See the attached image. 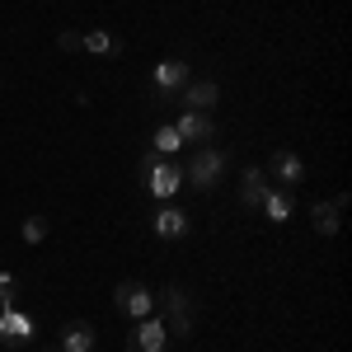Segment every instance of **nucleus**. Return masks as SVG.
Wrapping results in <instances>:
<instances>
[{
    "label": "nucleus",
    "instance_id": "obj_1",
    "mask_svg": "<svg viewBox=\"0 0 352 352\" xmlns=\"http://www.w3.org/2000/svg\"><path fill=\"white\" fill-rule=\"evenodd\" d=\"M226 164H230V160H226V151L202 146V151L188 160V169H184V184H188V188H197V192H212L221 179H226Z\"/></svg>",
    "mask_w": 352,
    "mask_h": 352
},
{
    "label": "nucleus",
    "instance_id": "obj_18",
    "mask_svg": "<svg viewBox=\"0 0 352 352\" xmlns=\"http://www.w3.org/2000/svg\"><path fill=\"white\" fill-rule=\"evenodd\" d=\"M19 235H24V244H43L47 240V217H24Z\"/></svg>",
    "mask_w": 352,
    "mask_h": 352
},
{
    "label": "nucleus",
    "instance_id": "obj_19",
    "mask_svg": "<svg viewBox=\"0 0 352 352\" xmlns=\"http://www.w3.org/2000/svg\"><path fill=\"white\" fill-rule=\"evenodd\" d=\"M56 47L61 52H80V33H56Z\"/></svg>",
    "mask_w": 352,
    "mask_h": 352
},
{
    "label": "nucleus",
    "instance_id": "obj_11",
    "mask_svg": "<svg viewBox=\"0 0 352 352\" xmlns=\"http://www.w3.org/2000/svg\"><path fill=\"white\" fill-rule=\"evenodd\" d=\"M263 174L282 179L287 188H296L300 179H305V160H300L296 151H272V155H268V169H263Z\"/></svg>",
    "mask_w": 352,
    "mask_h": 352
},
{
    "label": "nucleus",
    "instance_id": "obj_7",
    "mask_svg": "<svg viewBox=\"0 0 352 352\" xmlns=\"http://www.w3.org/2000/svg\"><path fill=\"white\" fill-rule=\"evenodd\" d=\"M146 188L155 192V197H164V202H169L174 192L184 188V169H179V164H169V160L160 155V160L146 169Z\"/></svg>",
    "mask_w": 352,
    "mask_h": 352
},
{
    "label": "nucleus",
    "instance_id": "obj_3",
    "mask_svg": "<svg viewBox=\"0 0 352 352\" xmlns=\"http://www.w3.org/2000/svg\"><path fill=\"white\" fill-rule=\"evenodd\" d=\"M192 76H188V61H155L151 66V94L160 99V104H169L184 85H188Z\"/></svg>",
    "mask_w": 352,
    "mask_h": 352
},
{
    "label": "nucleus",
    "instance_id": "obj_2",
    "mask_svg": "<svg viewBox=\"0 0 352 352\" xmlns=\"http://www.w3.org/2000/svg\"><path fill=\"white\" fill-rule=\"evenodd\" d=\"M164 315H169V324L174 329V338H192V329H197V300L184 292V287H164Z\"/></svg>",
    "mask_w": 352,
    "mask_h": 352
},
{
    "label": "nucleus",
    "instance_id": "obj_8",
    "mask_svg": "<svg viewBox=\"0 0 352 352\" xmlns=\"http://www.w3.org/2000/svg\"><path fill=\"white\" fill-rule=\"evenodd\" d=\"M28 338H33V320H28L19 305H5L0 310V343L5 348H24Z\"/></svg>",
    "mask_w": 352,
    "mask_h": 352
},
{
    "label": "nucleus",
    "instance_id": "obj_15",
    "mask_svg": "<svg viewBox=\"0 0 352 352\" xmlns=\"http://www.w3.org/2000/svg\"><path fill=\"white\" fill-rule=\"evenodd\" d=\"M94 324L89 320H76V324H66V333H61V352H94Z\"/></svg>",
    "mask_w": 352,
    "mask_h": 352
},
{
    "label": "nucleus",
    "instance_id": "obj_5",
    "mask_svg": "<svg viewBox=\"0 0 352 352\" xmlns=\"http://www.w3.org/2000/svg\"><path fill=\"white\" fill-rule=\"evenodd\" d=\"M164 343H169V329H164V320H136V329L127 333V352H164Z\"/></svg>",
    "mask_w": 352,
    "mask_h": 352
},
{
    "label": "nucleus",
    "instance_id": "obj_10",
    "mask_svg": "<svg viewBox=\"0 0 352 352\" xmlns=\"http://www.w3.org/2000/svg\"><path fill=\"white\" fill-rule=\"evenodd\" d=\"M217 99H221V85H217V80H188L184 89H179V104H184V113H207Z\"/></svg>",
    "mask_w": 352,
    "mask_h": 352
},
{
    "label": "nucleus",
    "instance_id": "obj_16",
    "mask_svg": "<svg viewBox=\"0 0 352 352\" xmlns=\"http://www.w3.org/2000/svg\"><path fill=\"white\" fill-rule=\"evenodd\" d=\"M258 212H268V221H272V226H287V221L296 217V197H292V188H287V192H268Z\"/></svg>",
    "mask_w": 352,
    "mask_h": 352
},
{
    "label": "nucleus",
    "instance_id": "obj_9",
    "mask_svg": "<svg viewBox=\"0 0 352 352\" xmlns=\"http://www.w3.org/2000/svg\"><path fill=\"white\" fill-rule=\"evenodd\" d=\"M151 230H155L160 240L174 244V240H184V235L192 230V221H188V212H184V207H160V212L151 217Z\"/></svg>",
    "mask_w": 352,
    "mask_h": 352
},
{
    "label": "nucleus",
    "instance_id": "obj_14",
    "mask_svg": "<svg viewBox=\"0 0 352 352\" xmlns=\"http://www.w3.org/2000/svg\"><path fill=\"white\" fill-rule=\"evenodd\" d=\"M268 174L263 169H244V179H240V202L244 207H263V197H268Z\"/></svg>",
    "mask_w": 352,
    "mask_h": 352
},
{
    "label": "nucleus",
    "instance_id": "obj_4",
    "mask_svg": "<svg viewBox=\"0 0 352 352\" xmlns=\"http://www.w3.org/2000/svg\"><path fill=\"white\" fill-rule=\"evenodd\" d=\"M113 310L118 315H127V320H146L151 310H155V296H151V287H141V282H118V292H113Z\"/></svg>",
    "mask_w": 352,
    "mask_h": 352
},
{
    "label": "nucleus",
    "instance_id": "obj_12",
    "mask_svg": "<svg viewBox=\"0 0 352 352\" xmlns=\"http://www.w3.org/2000/svg\"><path fill=\"white\" fill-rule=\"evenodd\" d=\"M80 52H94V56H104V61H118V56H122V38L109 33V28H89V33H80Z\"/></svg>",
    "mask_w": 352,
    "mask_h": 352
},
{
    "label": "nucleus",
    "instance_id": "obj_6",
    "mask_svg": "<svg viewBox=\"0 0 352 352\" xmlns=\"http://www.w3.org/2000/svg\"><path fill=\"white\" fill-rule=\"evenodd\" d=\"M348 192H338V197H333V202H315V207H310V226H315V235H338V226H343V212H348Z\"/></svg>",
    "mask_w": 352,
    "mask_h": 352
},
{
    "label": "nucleus",
    "instance_id": "obj_20",
    "mask_svg": "<svg viewBox=\"0 0 352 352\" xmlns=\"http://www.w3.org/2000/svg\"><path fill=\"white\" fill-rule=\"evenodd\" d=\"M10 296H14V272H0V300L10 305Z\"/></svg>",
    "mask_w": 352,
    "mask_h": 352
},
{
    "label": "nucleus",
    "instance_id": "obj_13",
    "mask_svg": "<svg viewBox=\"0 0 352 352\" xmlns=\"http://www.w3.org/2000/svg\"><path fill=\"white\" fill-rule=\"evenodd\" d=\"M174 132L184 136V141H217V122H212L207 113H184V118L174 122Z\"/></svg>",
    "mask_w": 352,
    "mask_h": 352
},
{
    "label": "nucleus",
    "instance_id": "obj_17",
    "mask_svg": "<svg viewBox=\"0 0 352 352\" xmlns=\"http://www.w3.org/2000/svg\"><path fill=\"white\" fill-rule=\"evenodd\" d=\"M179 146H184V136L174 132V122H169V127H155V136H151V151H155V155H174Z\"/></svg>",
    "mask_w": 352,
    "mask_h": 352
}]
</instances>
